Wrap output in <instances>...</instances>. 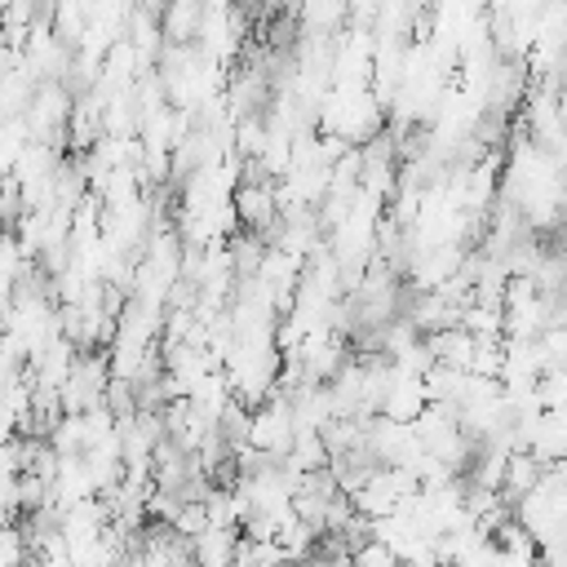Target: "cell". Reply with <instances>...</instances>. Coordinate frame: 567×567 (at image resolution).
Returning <instances> with one entry per match:
<instances>
[{"label": "cell", "instance_id": "1", "mask_svg": "<svg viewBox=\"0 0 567 567\" xmlns=\"http://www.w3.org/2000/svg\"><path fill=\"white\" fill-rule=\"evenodd\" d=\"M4 567H22V532L18 527L4 532Z\"/></svg>", "mask_w": 567, "mask_h": 567}]
</instances>
